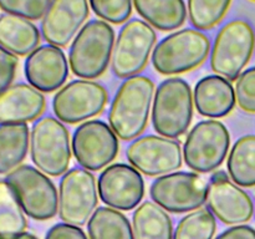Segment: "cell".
I'll return each mask as SVG.
<instances>
[{"mask_svg": "<svg viewBox=\"0 0 255 239\" xmlns=\"http://www.w3.org/2000/svg\"><path fill=\"white\" fill-rule=\"evenodd\" d=\"M133 6L147 24L161 31L178 29L187 19L184 0H133Z\"/></svg>", "mask_w": 255, "mask_h": 239, "instance_id": "22", "label": "cell"}, {"mask_svg": "<svg viewBox=\"0 0 255 239\" xmlns=\"http://www.w3.org/2000/svg\"><path fill=\"white\" fill-rule=\"evenodd\" d=\"M45 239H89L81 227L67 223H57L47 231Z\"/></svg>", "mask_w": 255, "mask_h": 239, "instance_id": "34", "label": "cell"}, {"mask_svg": "<svg viewBox=\"0 0 255 239\" xmlns=\"http://www.w3.org/2000/svg\"><path fill=\"white\" fill-rule=\"evenodd\" d=\"M90 239H133L128 218L111 207H99L87 223Z\"/></svg>", "mask_w": 255, "mask_h": 239, "instance_id": "26", "label": "cell"}, {"mask_svg": "<svg viewBox=\"0 0 255 239\" xmlns=\"http://www.w3.org/2000/svg\"><path fill=\"white\" fill-rule=\"evenodd\" d=\"M132 167L146 176H164L182 167L183 149L179 142L163 136L137 137L126 149Z\"/></svg>", "mask_w": 255, "mask_h": 239, "instance_id": "14", "label": "cell"}, {"mask_svg": "<svg viewBox=\"0 0 255 239\" xmlns=\"http://www.w3.org/2000/svg\"><path fill=\"white\" fill-rule=\"evenodd\" d=\"M193 92L188 82L171 77L157 87L152 105L154 131L163 137L178 138L187 132L193 117Z\"/></svg>", "mask_w": 255, "mask_h": 239, "instance_id": "3", "label": "cell"}, {"mask_svg": "<svg viewBox=\"0 0 255 239\" xmlns=\"http://www.w3.org/2000/svg\"><path fill=\"white\" fill-rule=\"evenodd\" d=\"M19 59L15 55L0 49V94L12 85L16 75Z\"/></svg>", "mask_w": 255, "mask_h": 239, "instance_id": "33", "label": "cell"}, {"mask_svg": "<svg viewBox=\"0 0 255 239\" xmlns=\"http://www.w3.org/2000/svg\"><path fill=\"white\" fill-rule=\"evenodd\" d=\"M0 239H39L36 236L31 233H27V232H22V233L14 234V236L9 237H0Z\"/></svg>", "mask_w": 255, "mask_h": 239, "instance_id": "37", "label": "cell"}, {"mask_svg": "<svg viewBox=\"0 0 255 239\" xmlns=\"http://www.w3.org/2000/svg\"><path fill=\"white\" fill-rule=\"evenodd\" d=\"M232 0H188V16L197 30H209L228 12Z\"/></svg>", "mask_w": 255, "mask_h": 239, "instance_id": "29", "label": "cell"}, {"mask_svg": "<svg viewBox=\"0 0 255 239\" xmlns=\"http://www.w3.org/2000/svg\"><path fill=\"white\" fill-rule=\"evenodd\" d=\"M97 188L101 201L117 211L134 209L144 196L141 173L126 163L107 166L100 174Z\"/></svg>", "mask_w": 255, "mask_h": 239, "instance_id": "15", "label": "cell"}, {"mask_svg": "<svg viewBox=\"0 0 255 239\" xmlns=\"http://www.w3.org/2000/svg\"><path fill=\"white\" fill-rule=\"evenodd\" d=\"M172 219L154 202H143L132 217L133 239H173Z\"/></svg>", "mask_w": 255, "mask_h": 239, "instance_id": "24", "label": "cell"}, {"mask_svg": "<svg viewBox=\"0 0 255 239\" xmlns=\"http://www.w3.org/2000/svg\"><path fill=\"white\" fill-rule=\"evenodd\" d=\"M107 91L99 82L75 80L62 86L52 100V110L61 122L79 123L104 111Z\"/></svg>", "mask_w": 255, "mask_h": 239, "instance_id": "13", "label": "cell"}, {"mask_svg": "<svg viewBox=\"0 0 255 239\" xmlns=\"http://www.w3.org/2000/svg\"><path fill=\"white\" fill-rule=\"evenodd\" d=\"M27 82L41 92H54L64 86L69 75V64L61 47L46 44L40 45L24 65Z\"/></svg>", "mask_w": 255, "mask_h": 239, "instance_id": "17", "label": "cell"}, {"mask_svg": "<svg viewBox=\"0 0 255 239\" xmlns=\"http://www.w3.org/2000/svg\"><path fill=\"white\" fill-rule=\"evenodd\" d=\"M89 2L95 14L109 24L127 21L133 5V0H89Z\"/></svg>", "mask_w": 255, "mask_h": 239, "instance_id": "30", "label": "cell"}, {"mask_svg": "<svg viewBox=\"0 0 255 239\" xmlns=\"http://www.w3.org/2000/svg\"><path fill=\"white\" fill-rule=\"evenodd\" d=\"M51 0H0L5 14L16 15L27 20H40L49 9Z\"/></svg>", "mask_w": 255, "mask_h": 239, "instance_id": "31", "label": "cell"}, {"mask_svg": "<svg viewBox=\"0 0 255 239\" xmlns=\"http://www.w3.org/2000/svg\"><path fill=\"white\" fill-rule=\"evenodd\" d=\"M217 221L208 208L189 212L177 224L173 239H213Z\"/></svg>", "mask_w": 255, "mask_h": 239, "instance_id": "28", "label": "cell"}, {"mask_svg": "<svg viewBox=\"0 0 255 239\" xmlns=\"http://www.w3.org/2000/svg\"><path fill=\"white\" fill-rule=\"evenodd\" d=\"M229 181L228 173L226 171H222V169H217L212 173L211 178H209V182L211 183H218V182H224Z\"/></svg>", "mask_w": 255, "mask_h": 239, "instance_id": "36", "label": "cell"}, {"mask_svg": "<svg viewBox=\"0 0 255 239\" xmlns=\"http://www.w3.org/2000/svg\"><path fill=\"white\" fill-rule=\"evenodd\" d=\"M30 149L27 123H0V176L21 166Z\"/></svg>", "mask_w": 255, "mask_h": 239, "instance_id": "23", "label": "cell"}, {"mask_svg": "<svg viewBox=\"0 0 255 239\" xmlns=\"http://www.w3.org/2000/svg\"><path fill=\"white\" fill-rule=\"evenodd\" d=\"M89 15V0H51L41 19V36L47 44L67 46L84 26Z\"/></svg>", "mask_w": 255, "mask_h": 239, "instance_id": "16", "label": "cell"}, {"mask_svg": "<svg viewBox=\"0 0 255 239\" xmlns=\"http://www.w3.org/2000/svg\"><path fill=\"white\" fill-rule=\"evenodd\" d=\"M153 27L143 20L132 19L121 27L115 41L111 67L120 79H128L143 71L156 44Z\"/></svg>", "mask_w": 255, "mask_h": 239, "instance_id": "9", "label": "cell"}, {"mask_svg": "<svg viewBox=\"0 0 255 239\" xmlns=\"http://www.w3.org/2000/svg\"><path fill=\"white\" fill-rule=\"evenodd\" d=\"M115 41V30L109 22L104 20L86 22L70 46L71 71L84 80L101 76L111 62Z\"/></svg>", "mask_w": 255, "mask_h": 239, "instance_id": "2", "label": "cell"}, {"mask_svg": "<svg viewBox=\"0 0 255 239\" xmlns=\"http://www.w3.org/2000/svg\"><path fill=\"white\" fill-rule=\"evenodd\" d=\"M227 169L239 187H255V134L241 137L229 152Z\"/></svg>", "mask_w": 255, "mask_h": 239, "instance_id": "25", "label": "cell"}, {"mask_svg": "<svg viewBox=\"0 0 255 239\" xmlns=\"http://www.w3.org/2000/svg\"><path fill=\"white\" fill-rule=\"evenodd\" d=\"M216 239H255V229L246 224L233 226L219 234Z\"/></svg>", "mask_w": 255, "mask_h": 239, "instance_id": "35", "label": "cell"}, {"mask_svg": "<svg viewBox=\"0 0 255 239\" xmlns=\"http://www.w3.org/2000/svg\"><path fill=\"white\" fill-rule=\"evenodd\" d=\"M46 107L41 91L30 84H12L0 94V123H27L40 119Z\"/></svg>", "mask_w": 255, "mask_h": 239, "instance_id": "19", "label": "cell"}, {"mask_svg": "<svg viewBox=\"0 0 255 239\" xmlns=\"http://www.w3.org/2000/svg\"><path fill=\"white\" fill-rule=\"evenodd\" d=\"M96 178L84 168H72L62 176L59 186V216L64 223L82 227L99 203Z\"/></svg>", "mask_w": 255, "mask_h": 239, "instance_id": "11", "label": "cell"}, {"mask_svg": "<svg viewBox=\"0 0 255 239\" xmlns=\"http://www.w3.org/2000/svg\"><path fill=\"white\" fill-rule=\"evenodd\" d=\"M26 217L11 187L5 179H0V237L25 232Z\"/></svg>", "mask_w": 255, "mask_h": 239, "instance_id": "27", "label": "cell"}, {"mask_svg": "<svg viewBox=\"0 0 255 239\" xmlns=\"http://www.w3.org/2000/svg\"><path fill=\"white\" fill-rule=\"evenodd\" d=\"M40 41L41 31L31 20L5 12L0 15V49L17 57L29 56Z\"/></svg>", "mask_w": 255, "mask_h": 239, "instance_id": "21", "label": "cell"}, {"mask_svg": "<svg viewBox=\"0 0 255 239\" xmlns=\"http://www.w3.org/2000/svg\"><path fill=\"white\" fill-rule=\"evenodd\" d=\"M252 1H255V0H252Z\"/></svg>", "mask_w": 255, "mask_h": 239, "instance_id": "38", "label": "cell"}, {"mask_svg": "<svg viewBox=\"0 0 255 239\" xmlns=\"http://www.w3.org/2000/svg\"><path fill=\"white\" fill-rule=\"evenodd\" d=\"M209 182L196 172H172L151 184L149 194L156 204L172 213L199 209L207 202Z\"/></svg>", "mask_w": 255, "mask_h": 239, "instance_id": "10", "label": "cell"}, {"mask_svg": "<svg viewBox=\"0 0 255 239\" xmlns=\"http://www.w3.org/2000/svg\"><path fill=\"white\" fill-rule=\"evenodd\" d=\"M71 147L80 166L89 171H99L116 158L120 143L111 126L101 120H91L75 129Z\"/></svg>", "mask_w": 255, "mask_h": 239, "instance_id": "12", "label": "cell"}, {"mask_svg": "<svg viewBox=\"0 0 255 239\" xmlns=\"http://www.w3.org/2000/svg\"><path fill=\"white\" fill-rule=\"evenodd\" d=\"M30 157L45 174L59 177L69 169L72 147L65 124L54 116H41L30 129Z\"/></svg>", "mask_w": 255, "mask_h": 239, "instance_id": "5", "label": "cell"}, {"mask_svg": "<svg viewBox=\"0 0 255 239\" xmlns=\"http://www.w3.org/2000/svg\"><path fill=\"white\" fill-rule=\"evenodd\" d=\"M154 92L153 81L143 75L128 77L120 86L109 112V123L120 139L131 141L146 129Z\"/></svg>", "mask_w": 255, "mask_h": 239, "instance_id": "1", "label": "cell"}, {"mask_svg": "<svg viewBox=\"0 0 255 239\" xmlns=\"http://www.w3.org/2000/svg\"><path fill=\"white\" fill-rule=\"evenodd\" d=\"M193 101L202 116L219 119L233 111L237 102L236 90L229 80L219 75H208L197 82Z\"/></svg>", "mask_w": 255, "mask_h": 239, "instance_id": "20", "label": "cell"}, {"mask_svg": "<svg viewBox=\"0 0 255 239\" xmlns=\"http://www.w3.org/2000/svg\"><path fill=\"white\" fill-rule=\"evenodd\" d=\"M231 146L228 128L217 120L198 122L189 131L183 146V159L197 173L217 171Z\"/></svg>", "mask_w": 255, "mask_h": 239, "instance_id": "8", "label": "cell"}, {"mask_svg": "<svg viewBox=\"0 0 255 239\" xmlns=\"http://www.w3.org/2000/svg\"><path fill=\"white\" fill-rule=\"evenodd\" d=\"M255 49V31L251 22L234 19L224 24L211 50V69L216 75L234 81L251 61Z\"/></svg>", "mask_w": 255, "mask_h": 239, "instance_id": "6", "label": "cell"}, {"mask_svg": "<svg viewBox=\"0 0 255 239\" xmlns=\"http://www.w3.org/2000/svg\"><path fill=\"white\" fill-rule=\"evenodd\" d=\"M234 90L238 106L246 112H255V66L242 72Z\"/></svg>", "mask_w": 255, "mask_h": 239, "instance_id": "32", "label": "cell"}, {"mask_svg": "<svg viewBox=\"0 0 255 239\" xmlns=\"http://www.w3.org/2000/svg\"><path fill=\"white\" fill-rule=\"evenodd\" d=\"M211 40L197 29H182L163 37L152 52V65L162 75H178L203 64L211 52Z\"/></svg>", "mask_w": 255, "mask_h": 239, "instance_id": "4", "label": "cell"}, {"mask_svg": "<svg viewBox=\"0 0 255 239\" xmlns=\"http://www.w3.org/2000/svg\"><path fill=\"white\" fill-rule=\"evenodd\" d=\"M22 211L35 221H49L59 212V194L47 174L30 164H21L4 177Z\"/></svg>", "mask_w": 255, "mask_h": 239, "instance_id": "7", "label": "cell"}, {"mask_svg": "<svg viewBox=\"0 0 255 239\" xmlns=\"http://www.w3.org/2000/svg\"><path fill=\"white\" fill-rule=\"evenodd\" d=\"M208 209L222 223L241 226L252 219L254 204L244 189L231 181L211 183L207 193Z\"/></svg>", "mask_w": 255, "mask_h": 239, "instance_id": "18", "label": "cell"}]
</instances>
